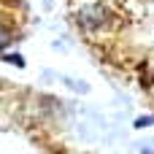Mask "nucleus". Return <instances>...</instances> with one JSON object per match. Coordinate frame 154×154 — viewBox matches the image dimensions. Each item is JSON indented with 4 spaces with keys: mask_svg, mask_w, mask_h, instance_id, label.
Here are the masks:
<instances>
[{
    "mask_svg": "<svg viewBox=\"0 0 154 154\" xmlns=\"http://www.w3.org/2000/svg\"><path fill=\"white\" fill-rule=\"evenodd\" d=\"M103 22H106V11H100V8H81L79 11V24L84 30H100Z\"/></svg>",
    "mask_w": 154,
    "mask_h": 154,
    "instance_id": "nucleus-1",
    "label": "nucleus"
},
{
    "mask_svg": "<svg viewBox=\"0 0 154 154\" xmlns=\"http://www.w3.org/2000/svg\"><path fill=\"white\" fill-rule=\"evenodd\" d=\"M11 38H14V35H11V30L0 24V51H3V49H5V46L11 43Z\"/></svg>",
    "mask_w": 154,
    "mask_h": 154,
    "instance_id": "nucleus-2",
    "label": "nucleus"
}]
</instances>
